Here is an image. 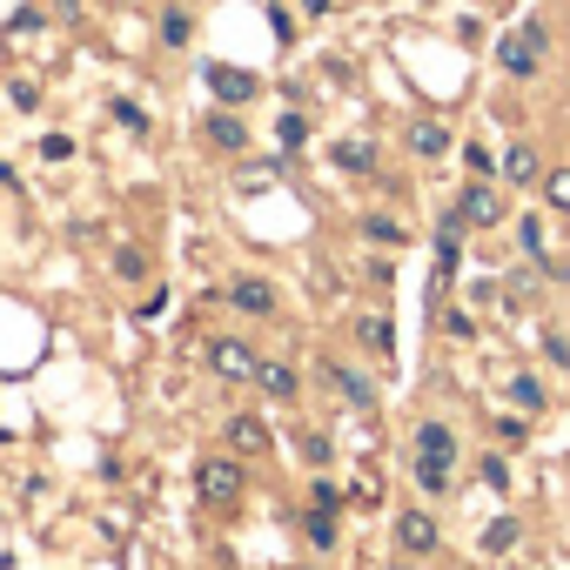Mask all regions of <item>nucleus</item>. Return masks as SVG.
I'll list each match as a JSON object with an SVG mask.
<instances>
[{
    "mask_svg": "<svg viewBox=\"0 0 570 570\" xmlns=\"http://www.w3.org/2000/svg\"><path fill=\"white\" fill-rule=\"evenodd\" d=\"M161 41H168V48H188V14H181V8L161 14Z\"/></svg>",
    "mask_w": 570,
    "mask_h": 570,
    "instance_id": "412c9836",
    "label": "nucleus"
},
{
    "mask_svg": "<svg viewBox=\"0 0 570 570\" xmlns=\"http://www.w3.org/2000/svg\"><path fill=\"white\" fill-rule=\"evenodd\" d=\"M517 543V517H497L490 530H483V550H510Z\"/></svg>",
    "mask_w": 570,
    "mask_h": 570,
    "instance_id": "4be33fe9",
    "label": "nucleus"
},
{
    "mask_svg": "<svg viewBox=\"0 0 570 570\" xmlns=\"http://www.w3.org/2000/svg\"><path fill=\"white\" fill-rule=\"evenodd\" d=\"M222 436H228V450H235V456H248V463H255V456H268V443H275V436H268V423H262L255 410L228 416V430H222Z\"/></svg>",
    "mask_w": 570,
    "mask_h": 570,
    "instance_id": "0eeeda50",
    "label": "nucleus"
},
{
    "mask_svg": "<svg viewBox=\"0 0 570 570\" xmlns=\"http://www.w3.org/2000/svg\"><path fill=\"white\" fill-rule=\"evenodd\" d=\"M403 141H410V155H416V161H443L456 135H450L443 121H430V115H423V121H410V135H403Z\"/></svg>",
    "mask_w": 570,
    "mask_h": 570,
    "instance_id": "f8f14e48",
    "label": "nucleus"
},
{
    "mask_svg": "<svg viewBox=\"0 0 570 570\" xmlns=\"http://www.w3.org/2000/svg\"><path fill=\"white\" fill-rule=\"evenodd\" d=\"M228 309H242V316H275V282L235 275V282H228Z\"/></svg>",
    "mask_w": 570,
    "mask_h": 570,
    "instance_id": "6e6552de",
    "label": "nucleus"
},
{
    "mask_svg": "<svg viewBox=\"0 0 570 570\" xmlns=\"http://www.w3.org/2000/svg\"><path fill=\"white\" fill-rule=\"evenodd\" d=\"M456 215H463L470 228H497V222H503V195L483 188V181H470V188L456 195Z\"/></svg>",
    "mask_w": 570,
    "mask_h": 570,
    "instance_id": "1a4fd4ad",
    "label": "nucleus"
},
{
    "mask_svg": "<svg viewBox=\"0 0 570 570\" xmlns=\"http://www.w3.org/2000/svg\"><path fill=\"white\" fill-rule=\"evenodd\" d=\"M275 141H282V148H289V155H296V148L309 141V121H303V115H282V128H275Z\"/></svg>",
    "mask_w": 570,
    "mask_h": 570,
    "instance_id": "aec40b11",
    "label": "nucleus"
},
{
    "mask_svg": "<svg viewBox=\"0 0 570 570\" xmlns=\"http://www.w3.org/2000/svg\"><path fill=\"white\" fill-rule=\"evenodd\" d=\"M255 383H262V396H275V403H289V396H296V363H282V356H262Z\"/></svg>",
    "mask_w": 570,
    "mask_h": 570,
    "instance_id": "4468645a",
    "label": "nucleus"
},
{
    "mask_svg": "<svg viewBox=\"0 0 570 570\" xmlns=\"http://www.w3.org/2000/svg\"><path fill=\"white\" fill-rule=\"evenodd\" d=\"M436 543H443V530H436L430 510H403V517H396V550H403V557H430Z\"/></svg>",
    "mask_w": 570,
    "mask_h": 570,
    "instance_id": "423d86ee",
    "label": "nucleus"
},
{
    "mask_svg": "<svg viewBox=\"0 0 570 570\" xmlns=\"http://www.w3.org/2000/svg\"><path fill=\"white\" fill-rule=\"evenodd\" d=\"M41 155H48V161H68V155H75V141H68V135H48V141H41Z\"/></svg>",
    "mask_w": 570,
    "mask_h": 570,
    "instance_id": "bb28decb",
    "label": "nucleus"
},
{
    "mask_svg": "<svg viewBox=\"0 0 570 570\" xmlns=\"http://www.w3.org/2000/svg\"><path fill=\"white\" fill-rule=\"evenodd\" d=\"M115 275L141 282V275H148V255H141V248H121V255H115Z\"/></svg>",
    "mask_w": 570,
    "mask_h": 570,
    "instance_id": "5701e85b",
    "label": "nucleus"
},
{
    "mask_svg": "<svg viewBox=\"0 0 570 570\" xmlns=\"http://www.w3.org/2000/svg\"><path fill=\"white\" fill-rule=\"evenodd\" d=\"M303 456L309 463H330V436H303Z\"/></svg>",
    "mask_w": 570,
    "mask_h": 570,
    "instance_id": "c85d7f7f",
    "label": "nucleus"
},
{
    "mask_svg": "<svg viewBox=\"0 0 570 570\" xmlns=\"http://www.w3.org/2000/svg\"><path fill=\"white\" fill-rule=\"evenodd\" d=\"M543 48H550V35H543V21H523L503 48H497V61H503V75H517V81H530L537 68H543Z\"/></svg>",
    "mask_w": 570,
    "mask_h": 570,
    "instance_id": "7ed1b4c3",
    "label": "nucleus"
},
{
    "mask_svg": "<svg viewBox=\"0 0 570 570\" xmlns=\"http://www.w3.org/2000/svg\"><path fill=\"white\" fill-rule=\"evenodd\" d=\"M115 121H121V128H135V135H148V115H141L135 101H115Z\"/></svg>",
    "mask_w": 570,
    "mask_h": 570,
    "instance_id": "393cba45",
    "label": "nucleus"
},
{
    "mask_svg": "<svg viewBox=\"0 0 570 570\" xmlns=\"http://www.w3.org/2000/svg\"><path fill=\"white\" fill-rule=\"evenodd\" d=\"M208 370H215L222 383H255L262 356H255L248 343H235V336H215V343H208Z\"/></svg>",
    "mask_w": 570,
    "mask_h": 570,
    "instance_id": "20e7f679",
    "label": "nucleus"
},
{
    "mask_svg": "<svg viewBox=\"0 0 570 570\" xmlns=\"http://www.w3.org/2000/svg\"><path fill=\"white\" fill-rule=\"evenodd\" d=\"M537 195H543V208H550V215H570V168H543Z\"/></svg>",
    "mask_w": 570,
    "mask_h": 570,
    "instance_id": "2eb2a0df",
    "label": "nucleus"
},
{
    "mask_svg": "<svg viewBox=\"0 0 570 570\" xmlns=\"http://www.w3.org/2000/svg\"><path fill=\"white\" fill-rule=\"evenodd\" d=\"M309 543H336V510H330V503L309 510Z\"/></svg>",
    "mask_w": 570,
    "mask_h": 570,
    "instance_id": "6ab92c4d",
    "label": "nucleus"
},
{
    "mask_svg": "<svg viewBox=\"0 0 570 570\" xmlns=\"http://www.w3.org/2000/svg\"><path fill=\"white\" fill-rule=\"evenodd\" d=\"M323 376H330V390H336L350 410H376V383H370L363 370H350V363H323Z\"/></svg>",
    "mask_w": 570,
    "mask_h": 570,
    "instance_id": "9d476101",
    "label": "nucleus"
},
{
    "mask_svg": "<svg viewBox=\"0 0 570 570\" xmlns=\"http://www.w3.org/2000/svg\"><path fill=\"white\" fill-rule=\"evenodd\" d=\"M483 483H490V490H503V483H510V470H503V456H483Z\"/></svg>",
    "mask_w": 570,
    "mask_h": 570,
    "instance_id": "cd10ccee",
    "label": "nucleus"
},
{
    "mask_svg": "<svg viewBox=\"0 0 570 570\" xmlns=\"http://www.w3.org/2000/svg\"><path fill=\"white\" fill-rule=\"evenodd\" d=\"M497 168H503V181H510V188H537V181H543V161H537V148H530V141H510V148L497 155Z\"/></svg>",
    "mask_w": 570,
    "mask_h": 570,
    "instance_id": "9b49d317",
    "label": "nucleus"
},
{
    "mask_svg": "<svg viewBox=\"0 0 570 570\" xmlns=\"http://www.w3.org/2000/svg\"><path fill=\"white\" fill-rule=\"evenodd\" d=\"M510 403H517V410H543V383L517 370V376H510Z\"/></svg>",
    "mask_w": 570,
    "mask_h": 570,
    "instance_id": "a211bd4d",
    "label": "nucleus"
},
{
    "mask_svg": "<svg viewBox=\"0 0 570 570\" xmlns=\"http://www.w3.org/2000/svg\"><path fill=\"white\" fill-rule=\"evenodd\" d=\"M195 490H202V503L235 510V503H242V456H235V450H228V456H208V463L195 470Z\"/></svg>",
    "mask_w": 570,
    "mask_h": 570,
    "instance_id": "f03ea898",
    "label": "nucleus"
},
{
    "mask_svg": "<svg viewBox=\"0 0 570 570\" xmlns=\"http://www.w3.org/2000/svg\"><path fill=\"white\" fill-rule=\"evenodd\" d=\"M208 88H215L222 108H248V101L262 95V81H255L248 68H228V61H208Z\"/></svg>",
    "mask_w": 570,
    "mask_h": 570,
    "instance_id": "39448f33",
    "label": "nucleus"
},
{
    "mask_svg": "<svg viewBox=\"0 0 570 570\" xmlns=\"http://www.w3.org/2000/svg\"><path fill=\"white\" fill-rule=\"evenodd\" d=\"M363 235H370V242H403V228H396L390 215H370V222H363Z\"/></svg>",
    "mask_w": 570,
    "mask_h": 570,
    "instance_id": "b1692460",
    "label": "nucleus"
},
{
    "mask_svg": "<svg viewBox=\"0 0 570 570\" xmlns=\"http://www.w3.org/2000/svg\"><path fill=\"white\" fill-rule=\"evenodd\" d=\"M202 135H208L222 155H242V148H248V128H242V115H235V108H215V115L202 121Z\"/></svg>",
    "mask_w": 570,
    "mask_h": 570,
    "instance_id": "ddd939ff",
    "label": "nucleus"
},
{
    "mask_svg": "<svg viewBox=\"0 0 570 570\" xmlns=\"http://www.w3.org/2000/svg\"><path fill=\"white\" fill-rule=\"evenodd\" d=\"M268 181H275V168H242V181H235V188H242V195H262Z\"/></svg>",
    "mask_w": 570,
    "mask_h": 570,
    "instance_id": "a878e982",
    "label": "nucleus"
},
{
    "mask_svg": "<svg viewBox=\"0 0 570 570\" xmlns=\"http://www.w3.org/2000/svg\"><path fill=\"white\" fill-rule=\"evenodd\" d=\"M336 168L343 175H370L376 168V148L370 141H336Z\"/></svg>",
    "mask_w": 570,
    "mask_h": 570,
    "instance_id": "f3484780",
    "label": "nucleus"
},
{
    "mask_svg": "<svg viewBox=\"0 0 570 570\" xmlns=\"http://www.w3.org/2000/svg\"><path fill=\"white\" fill-rule=\"evenodd\" d=\"M450 463H456V430L450 423H416V483L430 490V497H443L450 490Z\"/></svg>",
    "mask_w": 570,
    "mask_h": 570,
    "instance_id": "f257e3e1",
    "label": "nucleus"
},
{
    "mask_svg": "<svg viewBox=\"0 0 570 570\" xmlns=\"http://www.w3.org/2000/svg\"><path fill=\"white\" fill-rule=\"evenodd\" d=\"M356 343H363L370 356H390V350H396V336H390L383 316H356Z\"/></svg>",
    "mask_w": 570,
    "mask_h": 570,
    "instance_id": "dca6fc26",
    "label": "nucleus"
}]
</instances>
